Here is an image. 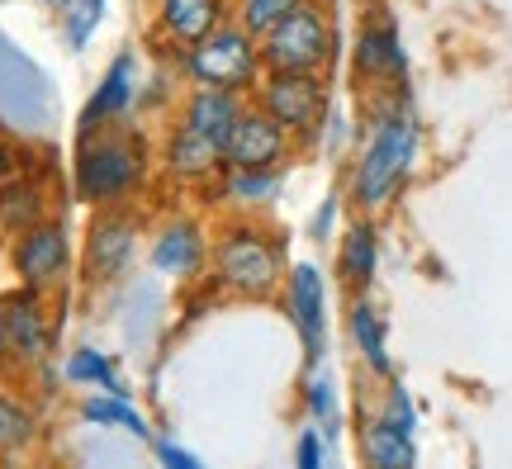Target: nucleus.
Masks as SVG:
<instances>
[{"instance_id": "nucleus-1", "label": "nucleus", "mask_w": 512, "mask_h": 469, "mask_svg": "<svg viewBox=\"0 0 512 469\" xmlns=\"http://www.w3.org/2000/svg\"><path fill=\"white\" fill-rule=\"evenodd\" d=\"M427 128L413 105V91H375L361 95V143L347 162V195L351 214L384 218L418 176Z\"/></svg>"}, {"instance_id": "nucleus-2", "label": "nucleus", "mask_w": 512, "mask_h": 469, "mask_svg": "<svg viewBox=\"0 0 512 469\" xmlns=\"http://www.w3.org/2000/svg\"><path fill=\"white\" fill-rule=\"evenodd\" d=\"M157 176V143L138 124H110L81 133L72 147V195L91 209L138 204Z\"/></svg>"}, {"instance_id": "nucleus-3", "label": "nucleus", "mask_w": 512, "mask_h": 469, "mask_svg": "<svg viewBox=\"0 0 512 469\" xmlns=\"http://www.w3.org/2000/svg\"><path fill=\"white\" fill-rule=\"evenodd\" d=\"M285 275H290V242L266 218H223L214 228V252H209L214 294L266 304L285 289Z\"/></svg>"}, {"instance_id": "nucleus-4", "label": "nucleus", "mask_w": 512, "mask_h": 469, "mask_svg": "<svg viewBox=\"0 0 512 469\" xmlns=\"http://www.w3.org/2000/svg\"><path fill=\"white\" fill-rule=\"evenodd\" d=\"M337 57H342V29H337V5H328V0H304L261 38L266 72L332 76Z\"/></svg>"}, {"instance_id": "nucleus-5", "label": "nucleus", "mask_w": 512, "mask_h": 469, "mask_svg": "<svg viewBox=\"0 0 512 469\" xmlns=\"http://www.w3.org/2000/svg\"><path fill=\"white\" fill-rule=\"evenodd\" d=\"M176 72H181L185 86H209V91H233V95H247L261 86V43H256L247 29H238L233 19L219 24L209 38H200L195 48H185L176 57Z\"/></svg>"}, {"instance_id": "nucleus-6", "label": "nucleus", "mask_w": 512, "mask_h": 469, "mask_svg": "<svg viewBox=\"0 0 512 469\" xmlns=\"http://www.w3.org/2000/svg\"><path fill=\"white\" fill-rule=\"evenodd\" d=\"M351 81L361 95L375 91H413V57L403 43L399 15L389 10V0H366L356 38H351Z\"/></svg>"}, {"instance_id": "nucleus-7", "label": "nucleus", "mask_w": 512, "mask_h": 469, "mask_svg": "<svg viewBox=\"0 0 512 469\" xmlns=\"http://www.w3.org/2000/svg\"><path fill=\"white\" fill-rule=\"evenodd\" d=\"M252 105L261 114H271L275 124L290 133L299 152H313L323 138L337 91H332V76H309V72H266L261 86L252 91Z\"/></svg>"}, {"instance_id": "nucleus-8", "label": "nucleus", "mask_w": 512, "mask_h": 469, "mask_svg": "<svg viewBox=\"0 0 512 469\" xmlns=\"http://www.w3.org/2000/svg\"><path fill=\"white\" fill-rule=\"evenodd\" d=\"M147 237V218L138 204H119V209H95L81 237V280L86 285H114L119 275L133 266V256Z\"/></svg>"}, {"instance_id": "nucleus-9", "label": "nucleus", "mask_w": 512, "mask_h": 469, "mask_svg": "<svg viewBox=\"0 0 512 469\" xmlns=\"http://www.w3.org/2000/svg\"><path fill=\"white\" fill-rule=\"evenodd\" d=\"M209 252H214V228L204 223L200 214H166L162 223L147 228V266L162 275V280H176V285H195L209 275Z\"/></svg>"}, {"instance_id": "nucleus-10", "label": "nucleus", "mask_w": 512, "mask_h": 469, "mask_svg": "<svg viewBox=\"0 0 512 469\" xmlns=\"http://www.w3.org/2000/svg\"><path fill=\"white\" fill-rule=\"evenodd\" d=\"M72 228H67V218H43L38 228L29 233L10 237V271L24 289H34V294H53L72 280Z\"/></svg>"}, {"instance_id": "nucleus-11", "label": "nucleus", "mask_w": 512, "mask_h": 469, "mask_svg": "<svg viewBox=\"0 0 512 469\" xmlns=\"http://www.w3.org/2000/svg\"><path fill=\"white\" fill-rule=\"evenodd\" d=\"M280 304H285V318H290L294 337L304 346V365L318 370L323 356H328V323H332V299H328V275L318 261H290V275H285V289H280Z\"/></svg>"}, {"instance_id": "nucleus-12", "label": "nucleus", "mask_w": 512, "mask_h": 469, "mask_svg": "<svg viewBox=\"0 0 512 469\" xmlns=\"http://www.w3.org/2000/svg\"><path fill=\"white\" fill-rule=\"evenodd\" d=\"M157 176L166 190L204 195L223 176V152L214 143H204L200 133L181 128L176 119H166V128L157 133Z\"/></svg>"}, {"instance_id": "nucleus-13", "label": "nucleus", "mask_w": 512, "mask_h": 469, "mask_svg": "<svg viewBox=\"0 0 512 469\" xmlns=\"http://www.w3.org/2000/svg\"><path fill=\"white\" fill-rule=\"evenodd\" d=\"M53 346V318H48V304L34 289H10L0 294V365H38Z\"/></svg>"}, {"instance_id": "nucleus-14", "label": "nucleus", "mask_w": 512, "mask_h": 469, "mask_svg": "<svg viewBox=\"0 0 512 469\" xmlns=\"http://www.w3.org/2000/svg\"><path fill=\"white\" fill-rule=\"evenodd\" d=\"M299 157H304L299 143L256 105H247V114L223 143V166H233V171H290Z\"/></svg>"}, {"instance_id": "nucleus-15", "label": "nucleus", "mask_w": 512, "mask_h": 469, "mask_svg": "<svg viewBox=\"0 0 512 469\" xmlns=\"http://www.w3.org/2000/svg\"><path fill=\"white\" fill-rule=\"evenodd\" d=\"M138 95H143V67H138V53L133 48H119L110 57V67L100 72L91 100L81 105V119H76V138L81 133H95V128L124 124L128 114L138 109Z\"/></svg>"}, {"instance_id": "nucleus-16", "label": "nucleus", "mask_w": 512, "mask_h": 469, "mask_svg": "<svg viewBox=\"0 0 512 469\" xmlns=\"http://www.w3.org/2000/svg\"><path fill=\"white\" fill-rule=\"evenodd\" d=\"M228 19V0H152V48L176 62Z\"/></svg>"}, {"instance_id": "nucleus-17", "label": "nucleus", "mask_w": 512, "mask_h": 469, "mask_svg": "<svg viewBox=\"0 0 512 469\" xmlns=\"http://www.w3.org/2000/svg\"><path fill=\"white\" fill-rule=\"evenodd\" d=\"M384 266V218L351 214L347 228L337 233V252H332V275L347 294H375Z\"/></svg>"}, {"instance_id": "nucleus-18", "label": "nucleus", "mask_w": 512, "mask_h": 469, "mask_svg": "<svg viewBox=\"0 0 512 469\" xmlns=\"http://www.w3.org/2000/svg\"><path fill=\"white\" fill-rule=\"evenodd\" d=\"M285 176L290 171H233V166H223V176L200 199L209 209H219L223 218H266L280 190H285Z\"/></svg>"}, {"instance_id": "nucleus-19", "label": "nucleus", "mask_w": 512, "mask_h": 469, "mask_svg": "<svg viewBox=\"0 0 512 469\" xmlns=\"http://www.w3.org/2000/svg\"><path fill=\"white\" fill-rule=\"evenodd\" d=\"M347 342L356 361L366 365L375 384L394 379V356H389V318L375 304V294H347Z\"/></svg>"}, {"instance_id": "nucleus-20", "label": "nucleus", "mask_w": 512, "mask_h": 469, "mask_svg": "<svg viewBox=\"0 0 512 469\" xmlns=\"http://www.w3.org/2000/svg\"><path fill=\"white\" fill-rule=\"evenodd\" d=\"M247 95H233V91H209V86H190V91L181 95V105H176V124L190 128V133H200L204 143H214L223 152V143H228V133L238 128V119L247 114Z\"/></svg>"}, {"instance_id": "nucleus-21", "label": "nucleus", "mask_w": 512, "mask_h": 469, "mask_svg": "<svg viewBox=\"0 0 512 469\" xmlns=\"http://www.w3.org/2000/svg\"><path fill=\"white\" fill-rule=\"evenodd\" d=\"M356 455L361 469H418V436L399 432L389 417L366 408L356 422Z\"/></svg>"}, {"instance_id": "nucleus-22", "label": "nucleus", "mask_w": 512, "mask_h": 469, "mask_svg": "<svg viewBox=\"0 0 512 469\" xmlns=\"http://www.w3.org/2000/svg\"><path fill=\"white\" fill-rule=\"evenodd\" d=\"M43 218H53V190L29 176V171H19L10 181L0 185V233L5 237H19L38 228Z\"/></svg>"}, {"instance_id": "nucleus-23", "label": "nucleus", "mask_w": 512, "mask_h": 469, "mask_svg": "<svg viewBox=\"0 0 512 469\" xmlns=\"http://www.w3.org/2000/svg\"><path fill=\"white\" fill-rule=\"evenodd\" d=\"M81 417L91 422V427H124L128 436H152V427H147V417L128 403V394H91L86 403H81Z\"/></svg>"}, {"instance_id": "nucleus-24", "label": "nucleus", "mask_w": 512, "mask_h": 469, "mask_svg": "<svg viewBox=\"0 0 512 469\" xmlns=\"http://www.w3.org/2000/svg\"><path fill=\"white\" fill-rule=\"evenodd\" d=\"M67 379H72V384H86L95 394H128L119 370H114V356L95 351V346H81V351L67 356Z\"/></svg>"}, {"instance_id": "nucleus-25", "label": "nucleus", "mask_w": 512, "mask_h": 469, "mask_svg": "<svg viewBox=\"0 0 512 469\" xmlns=\"http://www.w3.org/2000/svg\"><path fill=\"white\" fill-rule=\"evenodd\" d=\"M105 15H110V0H67L62 5V43L72 53H86L91 38L100 34Z\"/></svg>"}, {"instance_id": "nucleus-26", "label": "nucleus", "mask_w": 512, "mask_h": 469, "mask_svg": "<svg viewBox=\"0 0 512 469\" xmlns=\"http://www.w3.org/2000/svg\"><path fill=\"white\" fill-rule=\"evenodd\" d=\"M304 413L313 417V427L337 441V422H342V403H337V379L323 375V370H313L304 379Z\"/></svg>"}, {"instance_id": "nucleus-27", "label": "nucleus", "mask_w": 512, "mask_h": 469, "mask_svg": "<svg viewBox=\"0 0 512 469\" xmlns=\"http://www.w3.org/2000/svg\"><path fill=\"white\" fill-rule=\"evenodd\" d=\"M38 436V413L19 394L0 389V451H24Z\"/></svg>"}, {"instance_id": "nucleus-28", "label": "nucleus", "mask_w": 512, "mask_h": 469, "mask_svg": "<svg viewBox=\"0 0 512 469\" xmlns=\"http://www.w3.org/2000/svg\"><path fill=\"white\" fill-rule=\"evenodd\" d=\"M299 5H304V0H228V15H233L238 29H247V34L261 43V38L271 34L290 10H299Z\"/></svg>"}, {"instance_id": "nucleus-29", "label": "nucleus", "mask_w": 512, "mask_h": 469, "mask_svg": "<svg viewBox=\"0 0 512 469\" xmlns=\"http://www.w3.org/2000/svg\"><path fill=\"white\" fill-rule=\"evenodd\" d=\"M356 143H361V109H356V114H347L342 105H332L328 124H323V138H318V147H313V152H328L332 162H342V157L351 162Z\"/></svg>"}, {"instance_id": "nucleus-30", "label": "nucleus", "mask_w": 512, "mask_h": 469, "mask_svg": "<svg viewBox=\"0 0 512 469\" xmlns=\"http://www.w3.org/2000/svg\"><path fill=\"white\" fill-rule=\"evenodd\" d=\"M375 413L389 417V422H394L399 432H408V436H418V427H422L418 403H413V394H408V384H403L399 375L380 384V403H375Z\"/></svg>"}, {"instance_id": "nucleus-31", "label": "nucleus", "mask_w": 512, "mask_h": 469, "mask_svg": "<svg viewBox=\"0 0 512 469\" xmlns=\"http://www.w3.org/2000/svg\"><path fill=\"white\" fill-rule=\"evenodd\" d=\"M342 228H347V195H342V190H328V195L318 199L313 218H309V242H318V247H332Z\"/></svg>"}, {"instance_id": "nucleus-32", "label": "nucleus", "mask_w": 512, "mask_h": 469, "mask_svg": "<svg viewBox=\"0 0 512 469\" xmlns=\"http://www.w3.org/2000/svg\"><path fill=\"white\" fill-rule=\"evenodd\" d=\"M294 469H328V436L318 427H304L294 441Z\"/></svg>"}, {"instance_id": "nucleus-33", "label": "nucleus", "mask_w": 512, "mask_h": 469, "mask_svg": "<svg viewBox=\"0 0 512 469\" xmlns=\"http://www.w3.org/2000/svg\"><path fill=\"white\" fill-rule=\"evenodd\" d=\"M157 460H162V469H204L200 460L185 451V446H176V441H157Z\"/></svg>"}, {"instance_id": "nucleus-34", "label": "nucleus", "mask_w": 512, "mask_h": 469, "mask_svg": "<svg viewBox=\"0 0 512 469\" xmlns=\"http://www.w3.org/2000/svg\"><path fill=\"white\" fill-rule=\"evenodd\" d=\"M24 171V162H19V152H15V143L0 133V185L10 181V176H19Z\"/></svg>"}, {"instance_id": "nucleus-35", "label": "nucleus", "mask_w": 512, "mask_h": 469, "mask_svg": "<svg viewBox=\"0 0 512 469\" xmlns=\"http://www.w3.org/2000/svg\"><path fill=\"white\" fill-rule=\"evenodd\" d=\"M43 5H57V10H62V5H67V0H43Z\"/></svg>"}]
</instances>
